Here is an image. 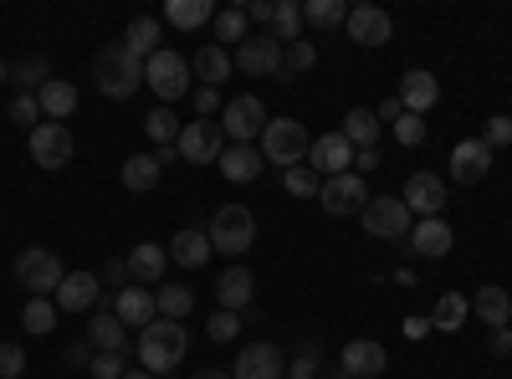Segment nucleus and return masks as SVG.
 Returning <instances> with one entry per match:
<instances>
[{"instance_id":"obj_1","label":"nucleus","mask_w":512,"mask_h":379,"mask_svg":"<svg viewBox=\"0 0 512 379\" xmlns=\"http://www.w3.org/2000/svg\"><path fill=\"white\" fill-rule=\"evenodd\" d=\"M93 82L103 98H134L144 88V62L123 47V41H108L93 57Z\"/></svg>"},{"instance_id":"obj_2","label":"nucleus","mask_w":512,"mask_h":379,"mask_svg":"<svg viewBox=\"0 0 512 379\" xmlns=\"http://www.w3.org/2000/svg\"><path fill=\"white\" fill-rule=\"evenodd\" d=\"M134 354H139V369H149V374L159 379V374H169V369L190 354V333H185L180 323H169V318H154V323L139 333Z\"/></svg>"},{"instance_id":"obj_3","label":"nucleus","mask_w":512,"mask_h":379,"mask_svg":"<svg viewBox=\"0 0 512 379\" xmlns=\"http://www.w3.org/2000/svg\"><path fill=\"white\" fill-rule=\"evenodd\" d=\"M262 159L267 164H282V170H292V164H308V149H313V134L303 129L297 118H272L262 129Z\"/></svg>"},{"instance_id":"obj_4","label":"nucleus","mask_w":512,"mask_h":379,"mask_svg":"<svg viewBox=\"0 0 512 379\" xmlns=\"http://www.w3.org/2000/svg\"><path fill=\"white\" fill-rule=\"evenodd\" d=\"M205 236H210V251L246 257V251L256 246V216H251V205H221L216 221L205 226Z\"/></svg>"},{"instance_id":"obj_5","label":"nucleus","mask_w":512,"mask_h":379,"mask_svg":"<svg viewBox=\"0 0 512 379\" xmlns=\"http://www.w3.org/2000/svg\"><path fill=\"white\" fill-rule=\"evenodd\" d=\"M67 267L52 246H26L21 257H16V282L31 292V298H57V287H62Z\"/></svg>"},{"instance_id":"obj_6","label":"nucleus","mask_w":512,"mask_h":379,"mask_svg":"<svg viewBox=\"0 0 512 379\" xmlns=\"http://www.w3.org/2000/svg\"><path fill=\"white\" fill-rule=\"evenodd\" d=\"M144 82L159 93V103L169 108V103H180L185 93H190V82H195V72H190V57H180V52H169V47H159L149 62H144Z\"/></svg>"},{"instance_id":"obj_7","label":"nucleus","mask_w":512,"mask_h":379,"mask_svg":"<svg viewBox=\"0 0 512 379\" xmlns=\"http://www.w3.org/2000/svg\"><path fill=\"white\" fill-rule=\"evenodd\" d=\"M267 123L272 118H267V108H262V98H256V93H241V98H231L221 108V129H226L231 144H262Z\"/></svg>"},{"instance_id":"obj_8","label":"nucleus","mask_w":512,"mask_h":379,"mask_svg":"<svg viewBox=\"0 0 512 379\" xmlns=\"http://www.w3.org/2000/svg\"><path fill=\"white\" fill-rule=\"evenodd\" d=\"M359 221L379 241H405L410 236V210H405L400 195H369V205L359 210Z\"/></svg>"},{"instance_id":"obj_9","label":"nucleus","mask_w":512,"mask_h":379,"mask_svg":"<svg viewBox=\"0 0 512 379\" xmlns=\"http://www.w3.org/2000/svg\"><path fill=\"white\" fill-rule=\"evenodd\" d=\"M226 129H221V123L216 118H195V123H185V129H180V159L185 164H216L221 154H226Z\"/></svg>"},{"instance_id":"obj_10","label":"nucleus","mask_w":512,"mask_h":379,"mask_svg":"<svg viewBox=\"0 0 512 379\" xmlns=\"http://www.w3.org/2000/svg\"><path fill=\"white\" fill-rule=\"evenodd\" d=\"M318 205L328 210V216H359V210L369 205V185H364V175H359V170H349V175L323 180Z\"/></svg>"},{"instance_id":"obj_11","label":"nucleus","mask_w":512,"mask_h":379,"mask_svg":"<svg viewBox=\"0 0 512 379\" xmlns=\"http://www.w3.org/2000/svg\"><path fill=\"white\" fill-rule=\"evenodd\" d=\"M231 62L241 72H251V77H282V41L272 31H256V36H246L241 47H236Z\"/></svg>"},{"instance_id":"obj_12","label":"nucleus","mask_w":512,"mask_h":379,"mask_svg":"<svg viewBox=\"0 0 512 379\" xmlns=\"http://www.w3.org/2000/svg\"><path fill=\"white\" fill-rule=\"evenodd\" d=\"M72 129L67 123H36L31 129V159L41 164V170H62V164H72Z\"/></svg>"},{"instance_id":"obj_13","label":"nucleus","mask_w":512,"mask_h":379,"mask_svg":"<svg viewBox=\"0 0 512 379\" xmlns=\"http://www.w3.org/2000/svg\"><path fill=\"white\" fill-rule=\"evenodd\" d=\"M344 31H349V41H359V47H390L395 21H390V11H379V6H349Z\"/></svg>"},{"instance_id":"obj_14","label":"nucleus","mask_w":512,"mask_h":379,"mask_svg":"<svg viewBox=\"0 0 512 379\" xmlns=\"http://www.w3.org/2000/svg\"><path fill=\"white\" fill-rule=\"evenodd\" d=\"M405 210L410 216H420V221H431V216H441V205H446V180L441 175H431V170H420V175H410L405 180Z\"/></svg>"},{"instance_id":"obj_15","label":"nucleus","mask_w":512,"mask_h":379,"mask_svg":"<svg viewBox=\"0 0 512 379\" xmlns=\"http://www.w3.org/2000/svg\"><path fill=\"white\" fill-rule=\"evenodd\" d=\"M354 154H359V149H354L344 134L333 129V134H318V139H313V149H308V164H313V170H318L323 180H333V175H349Z\"/></svg>"},{"instance_id":"obj_16","label":"nucleus","mask_w":512,"mask_h":379,"mask_svg":"<svg viewBox=\"0 0 512 379\" xmlns=\"http://www.w3.org/2000/svg\"><path fill=\"white\" fill-rule=\"evenodd\" d=\"M287 364H282V349L277 344H246L231 364V379H282Z\"/></svg>"},{"instance_id":"obj_17","label":"nucleus","mask_w":512,"mask_h":379,"mask_svg":"<svg viewBox=\"0 0 512 379\" xmlns=\"http://www.w3.org/2000/svg\"><path fill=\"white\" fill-rule=\"evenodd\" d=\"M487 170H492V149L482 139H461L451 149V180L456 185H477V180H487Z\"/></svg>"},{"instance_id":"obj_18","label":"nucleus","mask_w":512,"mask_h":379,"mask_svg":"<svg viewBox=\"0 0 512 379\" xmlns=\"http://www.w3.org/2000/svg\"><path fill=\"white\" fill-rule=\"evenodd\" d=\"M113 313H118L123 328H139V333H144V328L159 318V308H154V287H134V282H128L118 298H113Z\"/></svg>"},{"instance_id":"obj_19","label":"nucleus","mask_w":512,"mask_h":379,"mask_svg":"<svg viewBox=\"0 0 512 379\" xmlns=\"http://www.w3.org/2000/svg\"><path fill=\"white\" fill-rule=\"evenodd\" d=\"M400 103H405V113H431L436 103H441V82L431 77V72H425V67H415V72H405L400 77V93H395Z\"/></svg>"},{"instance_id":"obj_20","label":"nucleus","mask_w":512,"mask_h":379,"mask_svg":"<svg viewBox=\"0 0 512 379\" xmlns=\"http://www.w3.org/2000/svg\"><path fill=\"white\" fill-rule=\"evenodd\" d=\"M169 272V251L159 241H139L128 251V282H144V287H159Z\"/></svg>"},{"instance_id":"obj_21","label":"nucleus","mask_w":512,"mask_h":379,"mask_svg":"<svg viewBox=\"0 0 512 379\" xmlns=\"http://www.w3.org/2000/svg\"><path fill=\"white\" fill-rule=\"evenodd\" d=\"M98 287H103V282H98L93 272H67L52 303H57L62 313H88V308L98 303Z\"/></svg>"},{"instance_id":"obj_22","label":"nucleus","mask_w":512,"mask_h":379,"mask_svg":"<svg viewBox=\"0 0 512 379\" xmlns=\"http://www.w3.org/2000/svg\"><path fill=\"white\" fill-rule=\"evenodd\" d=\"M231 52L226 47H216V41H205V47L190 57V72H195V82H200V88H221V82L231 77Z\"/></svg>"},{"instance_id":"obj_23","label":"nucleus","mask_w":512,"mask_h":379,"mask_svg":"<svg viewBox=\"0 0 512 379\" xmlns=\"http://www.w3.org/2000/svg\"><path fill=\"white\" fill-rule=\"evenodd\" d=\"M216 164H221V175L231 185H251L256 175H262V149H256V144H226V154Z\"/></svg>"},{"instance_id":"obj_24","label":"nucleus","mask_w":512,"mask_h":379,"mask_svg":"<svg viewBox=\"0 0 512 379\" xmlns=\"http://www.w3.org/2000/svg\"><path fill=\"white\" fill-rule=\"evenodd\" d=\"M451 241H456V231L441 221V216H431V221H420V226H410V251L415 257H446L451 251Z\"/></svg>"},{"instance_id":"obj_25","label":"nucleus","mask_w":512,"mask_h":379,"mask_svg":"<svg viewBox=\"0 0 512 379\" xmlns=\"http://www.w3.org/2000/svg\"><path fill=\"white\" fill-rule=\"evenodd\" d=\"M384 364H390L384 344H374V339H349L344 344V369L354 379H374V374H384Z\"/></svg>"},{"instance_id":"obj_26","label":"nucleus","mask_w":512,"mask_h":379,"mask_svg":"<svg viewBox=\"0 0 512 379\" xmlns=\"http://www.w3.org/2000/svg\"><path fill=\"white\" fill-rule=\"evenodd\" d=\"M251 298H256V277H251L246 267H231V272L216 282V303H221L226 313H241V308H251Z\"/></svg>"},{"instance_id":"obj_27","label":"nucleus","mask_w":512,"mask_h":379,"mask_svg":"<svg viewBox=\"0 0 512 379\" xmlns=\"http://www.w3.org/2000/svg\"><path fill=\"white\" fill-rule=\"evenodd\" d=\"M88 339H93V349H98V354H128V328L118 323V313H113V308H98V313H93Z\"/></svg>"},{"instance_id":"obj_28","label":"nucleus","mask_w":512,"mask_h":379,"mask_svg":"<svg viewBox=\"0 0 512 379\" xmlns=\"http://www.w3.org/2000/svg\"><path fill=\"white\" fill-rule=\"evenodd\" d=\"M472 313H477L487 328H507V323H512V292H507V287H477Z\"/></svg>"},{"instance_id":"obj_29","label":"nucleus","mask_w":512,"mask_h":379,"mask_svg":"<svg viewBox=\"0 0 512 379\" xmlns=\"http://www.w3.org/2000/svg\"><path fill=\"white\" fill-rule=\"evenodd\" d=\"M36 103H41V118H47V123H62V118L77 113V88H72V82H62V77H52L47 88L36 93Z\"/></svg>"},{"instance_id":"obj_30","label":"nucleus","mask_w":512,"mask_h":379,"mask_svg":"<svg viewBox=\"0 0 512 379\" xmlns=\"http://www.w3.org/2000/svg\"><path fill=\"white\" fill-rule=\"evenodd\" d=\"M164 251H169V257H175L180 267H190V272H195V267H205V262H210V236L190 226V231H175V241H169Z\"/></svg>"},{"instance_id":"obj_31","label":"nucleus","mask_w":512,"mask_h":379,"mask_svg":"<svg viewBox=\"0 0 512 379\" xmlns=\"http://www.w3.org/2000/svg\"><path fill=\"white\" fill-rule=\"evenodd\" d=\"M159 164H154V154H128L123 159V170H118V180H123V190H134V195H149L154 185H159Z\"/></svg>"},{"instance_id":"obj_32","label":"nucleus","mask_w":512,"mask_h":379,"mask_svg":"<svg viewBox=\"0 0 512 379\" xmlns=\"http://www.w3.org/2000/svg\"><path fill=\"white\" fill-rule=\"evenodd\" d=\"M159 36H164V26L154 16H134V21H128V31H123V47L134 52L139 62H149L159 52Z\"/></svg>"},{"instance_id":"obj_33","label":"nucleus","mask_w":512,"mask_h":379,"mask_svg":"<svg viewBox=\"0 0 512 379\" xmlns=\"http://www.w3.org/2000/svg\"><path fill=\"white\" fill-rule=\"evenodd\" d=\"M338 134H344L354 149H374V144H379V118H374V108H349L344 123H338Z\"/></svg>"},{"instance_id":"obj_34","label":"nucleus","mask_w":512,"mask_h":379,"mask_svg":"<svg viewBox=\"0 0 512 379\" xmlns=\"http://www.w3.org/2000/svg\"><path fill=\"white\" fill-rule=\"evenodd\" d=\"M210 16H216V6H210V0H164V21L175 26V31H195V26H205Z\"/></svg>"},{"instance_id":"obj_35","label":"nucleus","mask_w":512,"mask_h":379,"mask_svg":"<svg viewBox=\"0 0 512 379\" xmlns=\"http://www.w3.org/2000/svg\"><path fill=\"white\" fill-rule=\"evenodd\" d=\"M466 313H472V303H466L461 292H441V298H436V313H431V328H436V333H461Z\"/></svg>"},{"instance_id":"obj_36","label":"nucleus","mask_w":512,"mask_h":379,"mask_svg":"<svg viewBox=\"0 0 512 379\" xmlns=\"http://www.w3.org/2000/svg\"><path fill=\"white\" fill-rule=\"evenodd\" d=\"M154 308H159V318H169V323H180V318H190V308H195V292L190 287H154Z\"/></svg>"},{"instance_id":"obj_37","label":"nucleus","mask_w":512,"mask_h":379,"mask_svg":"<svg viewBox=\"0 0 512 379\" xmlns=\"http://www.w3.org/2000/svg\"><path fill=\"white\" fill-rule=\"evenodd\" d=\"M344 21H349V6H344V0H308V6H303V26L338 31Z\"/></svg>"},{"instance_id":"obj_38","label":"nucleus","mask_w":512,"mask_h":379,"mask_svg":"<svg viewBox=\"0 0 512 379\" xmlns=\"http://www.w3.org/2000/svg\"><path fill=\"white\" fill-rule=\"evenodd\" d=\"M272 36L282 41V47H292V41H303V6H297V0H277Z\"/></svg>"},{"instance_id":"obj_39","label":"nucleus","mask_w":512,"mask_h":379,"mask_svg":"<svg viewBox=\"0 0 512 379\" xmlns=\"http://www.w3.org/2000/svg\"><path fill=\"white\" fill-rule=\"evenodd\" d=\"M282 185H287V195L308 200V195H318V190H323V175L313 170V164H292V170H282Z\"/></svg>"},{"instance_id":"obj_40","label":"nucleus","mask_w":512,"mask_h":379,"mask_svg":"<svg viewBox=\"0 0 512 379\" xmlns=\"http://www.w3.org/2000/svg\"><path fill=\"white\" fill-rule=\"evenodd\" d=\"M318 67V47L313 41H292V47H282V77L292 82L297 72H313Z\"/></svg>"},{"instance_id":"obj_41","label":"nucleus","mask_w":512,"mask_h":379,"mask_svg":"<svg viewBox=\"0 0 512 379\" xmlns=\"http://www.w3.org/2000/svg\"><path fill=\"white\" fill-rule=\"evenodd\" d=\"M57 313H62V308H57L52 298H31L26 313H21V323H26V333H52V328H57Z\"/></svg>"},{"instance_id":"obj_42","label":"nucleus","mask_w":512,"mask_h":379,"mask_svg":"<svg viewBox=\"0 0 512 379\" xmlns=\"http://www.w3.org/2000/svg\"><path fill=\"white\" fill-rule=\"evenodd\" d=\"M144 134L154 139V144H180V129H175V108H154L149 118H144Z\"/></svg>"},{"instance_id":"obj_43","label":"nucleus","mask_w":512,"mask_h":379,"mask_svg":"<svg viewBox=\"0 0 512 379\" xmlns=\"http://www.w3.org/2000/svg\"><path fill=\"white\" fill-rule=\"evenodd\" d=\"M11 82H16V88H47V82H52V67L47 62H41V57H26V62H16L11 67Z\"/></svg>"},{"instance_id":"obj_44","label":"nucleus","mask_w":512,"mask_h":379,"mask_svg":"<svg viewBox=\"0 0 512 379\" xmlns=\"http://www.w3.org/2000/svg\"><path fill=\"white\" fill-rule=\"evenodd\" d=\"M236 333H241V313H226V308L210 313V323H205V339L210 344H231Z\"/></svg>"},{"instance_id":"obj_45","label":"nucleus","mask_w":512,"mask_h":379,"mask_svg":"<svg viewBox=\"0 0 512 379\" xmlns=\"http://www.w3.org/2000/svg\"><path fill=\"white\" fill-rule=\"evenodd\" d=\"M246 11L241 6H231V11H221L216 16V47H221V41H236V47H241V41H246Z\"/></svg>"},{"instance_id":"obj_46","label":"nucleus","mask_w":512,"mask_h":379,"mask_svg":"<svg viewBox=\"0 0 512 379\" xmlns=\"http://www.w3.org/2000/svg\"><path fill=\"white\" fill-rule=\"evenodd\" d=\"M482 144H487L492 154L512 144V118H507V113H497V118H487V129H482Z\"/></svg>"},{"instance_id":"obj_47","label":"nucleus","mask_w":512,"mask_h":379,"mask_svg":"<svg viewBox=\"0 0 512 379\" xmlns=\"http://www.w3.org/2000/svg\"><path fill=\"white\" fill-rule=\"evenodd\" d=\"M11 123H26V129H36V123H47V118H41V103H36V93H21V98H11Z\"/></svg>"},{"instance_id":"obj_48","label":"nucleus","mask_w":512,"mask_h":379,"mask_svg":"<svg viewBox=\"0 0 512 379\" xmlns=\"http://www.w3.org/2000/svg\"><path fill=\"white\" fill-rule=\"evenodd\" d=\"M93 379H123L128 374V354H93Z\"/></svg>"},{"instance_id":"obj_49","label":"nucleus","mask_w":512,"mask_h":379,"mask_svg":"<svg viewBox=\"0 0 512 379\" xmlns=\"http://www.w3.org/2000/svg\"><path fill=\"white\" fill-rule=\"evenodd\" d=\"M26 369V349L21 344H0V379H21Z\"/></svg>"},{"instance_id":"obj_50","label":"nucleus","mask_w":512,"mask_h":379,"mask_svg":"<svg viewBox=\"0 0 512 379\" xmlns=\"http://www.w3.org/2000/svg\"><path fill=\"white\" fill-rule=\"evenodd\" d=\"M395 139H400L405 149H415V144H425V123H420L415 113H405V118L395 123Z\"/></svg>"},{"instance_id":"obj_51","label":"nucleus","mask_w":512,"mask_h":379,"mask_svg":"<svg viewBox=\"0 0 512 379\" xmlns=\"http://www.w3.org/2000/svg\"><path fill=\"white\" fill-rule=\"evenodd\" d=\"M241 11H246V21H256V26H272L277 0H251V6H241Z\"/></svg>"},{"instance_id":"obj_52","label":"nucleus","mask_w":512,"mask_h":379,"mask_svg":"<svg viewBox=\"0 0 512 379\" xmlns=\"http://www.w3.org/2000/svg\"><path fill=\"white\" fill-rule=\"evenodd\" d=\"M216 108H221V88H195V113L200 118H210Z\"/></svg>"},{"instance_id":"obj_53","label":"nucleus","mask_w":512,"mask_h":379,"mask_svg":"<svg viewBox=\"0 0 512 379\" xmlns=\"http://www.w3.org/2000/svg\"><path fill=\"white\" fill-rule=\"evenodd\" d=\"M374 118H379V123H400V118H405V103H400V98H384V103L374 108Z\"/></svg>"},{"instance_id":"obj_54","label":"nucleus","mask_w":512,"mask_h":379,"mask_svg":"<svg viewBox=\"0 0 512 379\" xmlns=\"http://www.w3.org/2000/svg\"><path fill=\"white\" fill-rule=\"evenodd\" d=\"M313 369H318V359H313V349H308V354H303V359H297V364H292V369H287V379H318V374H313Z\"/></svg>"},{"instance_id":"obj_55","label":"nucleus","mask_w":512,"mask_h":379,"mask_svg":"<svg viewBox=\"0 0 512 379\" xmlns=\"http://www.w3.org/2000/svg\"><path fill=\"white\" fill-rule=\"evenodd\" d=\"M487 344H492V354H512V328H492Z\"/></svg>"},{"instance_id":"obj_56","label":"nucleus","mask_w":512,"mask_h":379,"mask_svg":"<svg viewBox=\"0 0 512 379\" xmlns=\"http://www.w3.org/2000/svg\"><path fill=\"white\" fill-rule=\"evenodd\" d=\"M354 164H359V175H364V170H379V149H359Z\"/></svg>"},{"instance_id":"obj_57","label":"nucleus","mask_w":512,"mask_h":379,"mask_svg":"<svg viewBox=\"0 0 512 379\" xmlns=\"http://www.w3.org/2000/svg\"><path fill=\"white\" fill-rule=\"evenodd\" d=\"M405 333L410 339H425V333H431V318H405Z\"/></svg>"},{"instance_id":"obj_58","label":"nucleus","mask_w":512,"mask_h":379,"mask_svg":"<svg viewBox=\"0 0 512 379\" xmlns=\"http://www.w3.org/2000/svg\"><path fill=\"white\" fill-rule=\"evenodd\" d=\"M175 159H180L175 144H159V149H154V164H159V170H164V164H175Z\"/></svg>"},{"instance_id":"obj_59","label":"nucleus","mask_w":512,"mask_h":379,"mask_svg":"<svg viewBox=\"0 0 512 379\" xmlns=\"http://www.w3.org/2000/svg\"><path fill=\"white\" fill-rule=\"evenodd\" d=\"M108 282H118V292H123V282H128V262H108Z\"/></svg>"},{"instance_id":"obj_60","label":"nucleus","mask_w":512,"mask_h":379,"mask_svg":"<svg viewBox=\"0 0 512 379\" xmlns=\"http://www.w3.org/2000/svg\"><path fill=\"white\" fill-rule=\"evenodd\" d=\"M190 379H231V369H195Z\"/></svg>"},{"instance_id":"obj_61","label":"nucleus","mask_w":512,"mask_h":379,"mask_svg":"<svg viewBox=\"0 0 512 379\" xmlns=\"http://www.w3.org/2000/svg\"><path fill=\"white\" fill-rule=\"evenodd\" d=\"M123 379H154V374H149V369H128Z\"/></svg>"},{"instance_id":"obj_62","label":"nucleus","mask_w":512,"mask_h":379,"mask_svg":"<svg viewBox=\"0 0 512 379\" xmlns=\"http://www.w3.org/2000/svg\"><path fill=\"white\" fill-rule=\"evenodd\" d=\"M0 82H11V62L6 57H0Z\"/></svg>"},{"instance_id":"obj_63","label":"nucleus","mask_w":512,"mask_h":379,"mask_svg":"<svg viewBox=\"0 0 512 379\" xmlns=\"http://www.w3.org/2000/svg\"><path fill=\"white\" fill-rule=\"evenodd\" d=\"M318 379H323V374H318Z\"/></svg>"}]
</instances>
